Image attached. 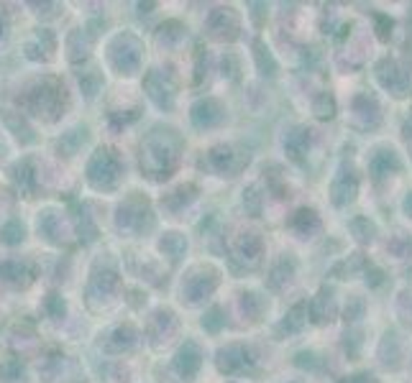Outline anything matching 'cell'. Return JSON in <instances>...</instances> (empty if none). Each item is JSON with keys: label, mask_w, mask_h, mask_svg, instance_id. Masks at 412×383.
Here are the masks:
<instances>
[{"label": "cell", "mask_w": 412, "mask_h": 383, "mask_svg": "<svg viewBox=\"0 0 412 383\" xmlns=\"http://www.w3.org/2000/svg\"><path fill=\"white\" fill-rule=\"evenodd\" d=\"M223 118H225L223 105L213 98L200 100V102L192 107V123H195L197 128H213V125L223 123Z\"/></svg>", "instance_id": "16"}, {"label": "cell", "mask_w": 412, "mask_h": 383, "mask_svg": "<svg viewBox=\"0 0 412 383\" xmlns=\"http://www.w3.org/2000/svg\"><path fill=\"white\" fill-rule=\"evenodd\" d=\"M207 34L215 41H233L238 36V16L233 8H215L207 18Z\"/></svg>", "instance_id": "11"}, {"label": "cell", "mask_w": 412, "mask_h": 383, "mask_svg": "<svg viewBox=\"0 0 412 383\" xmlns=\"http://www.w3.org/2000/svg\"><path fill=\"white\" fill-rule=\"evenodd\" d=\"M146 92H149V98L156 102L159 107H172L174 105V80H172L169 72H161V69H152L146 74Z\"/></svg>", "instance_id": "10"}, {"label": "cell", "mask_w": 412, "mask_h": 383, "mask_svg": "<svg viewBox=\"0 0 412 383\" xmlns=\"http://www.w3.org/2000/svg\"><path fill=\"white\" fill-rule=\"evenodd\" d=\"M195 195H197L195 184H182V187L172 189L169 195L161 197V205L167 207V210H172V212H179L182 207H187L195 199Z\"/></svg>", "instance_id": "22"}, {"label": "cell", "mask_w": 412, "mask_h": 383, "mask_svg": "<svg viewBox=\"0 0 412 383\" xmlns=\"http://www.w3.org/2000/svg\"><path fill=\"white\" fill-rule=\"evenodd\" d=\"M26 238V230H23V223L21 220H10L3 230H0V241L6 245H18V243Z\"/></svg>", "instance_id": "33"}, {"label": "cell", "mask_w": 412, "mask_h": 383, "mask_svg": "<svg viewBox=\"0 0 412 383\" xmlns=\"http://www.w3.org/2000/svg\"><path fill=\"white\" fill-rule=\"evenodd\" d=\"M3 118H6V123H8V128H13V133H16L18 138H21V141H23V143H31V141H34V133H31V128H28V125L23 123V120L18 123L16 118H13V113H10V110H3Z\"/></svg>", "instance_id": "35"}, {"label": "cell", "mask_w": 412, "mask_h": 383, "mask_svg": "<svg viewBox=\"0 0 412 383\" xmlns=\"http://www.w3.org/2000/svg\"><path fill=\"white\" fill-rule=\"evenodd\" d=\"M182 141L172 128H154L141 143V169L152 179L169 177L179 164Z\"/></svg>", "instance_id": "1"}, {"label": "cell", "mask_w": 412, "mask_h": 383, "mask_svg": "<svg viewBox=\"0 0 412 383\" xmlns=\"http://www.w3.org/2000/svg\"><path fill=\"white\" fill-rule=\"evenodd\" d=\"M177 332V317L169 312V309H161L152 317L149 322V335H152L154 348H161V345H169L172 338Z\"/></svg>", "instance_id": "13"}, {"label": "cell", "mask_w": 412, "mask_h": 383, "mask_svg": "<svg viewBox=\"0 0 412 383\" xmlns=\"http://www.w3.org/2000/svg\"><path fill=\"white\" fill-rule=\"evenodd\" d=\"M292 228H295L302 238H307V232H315L320 228V220H318V215L313 210H300V212L292 217Z\"/></svg>", "instance_id": "28"}, {"label": "cell", "mask_w": 412, "mask_h": 383, "mask_svg": "<svg viewBox=\"0 0 412 383\" xmlns=\"http://www.w3.org/2000/svg\"><path fill=\"white\" fill-rule=\"evenodd\" d=\"M292 276H295V263H292L289 259H282L277 266H274V271H271V278H269V281H271V286H274V289H285V286L292 281Z\"/></svg>", "instance_id": "29"}, {"label": "cell", "mask_w": 412, "mask_h": 383, "mask_svg": "<svg viewBox=\"0 0 412 383\" xmlns=\"http://www.w3.org/2000/svg\"><path fill=\"white\" fill-rule=\"evenodd\" d=\"M118 228L125 232H136V235L152 230L154 215L149 210V202L138 195L128 197L123 205H121V210H118Z\"/></svg>", "instance_id": "4"}, {"label": "cell", "mask_w": 412, "mask_h": 383, "mask_svg": "<svg viewBox=\"0 0 412 383\" xmlns=\"http://www.w3.org/2000/svg\"><path fill=\"white\" fill-rule=\"evenodd\" d=\"M356 187H358V182H356V177H353V171L340 169L336 182H333V187H331L333 202H336L338 207L349 205L351 199H353V195H356Z\"/></svg>", "instance_id": "20"}, {"label": "cell", "mask_w": 412, "mask_h": 383, "mask_svg": "<svg viewBox=\"0 0 412 383\" xmlns=\"http://www.w3.org/2000/svg\"><path fill=\"white\" fill-rule=\"evenodd\" d=\"M123 164L118 159V153L113 149H98L95 156L87 164V182L95 189H116L118 179H121Z\"/></svg>", "instance_id": "3"}, {"label": "cell", "mask_w": 412, "mask_h": 383, "mask_svg": "<svg viewBox=\"0 0 412 383\" xmlns=\"http://www.w3.org/2000/svg\"><path fill=\"white\" fill-rule=\"evenodd\" d=\"M261 241L256 238V232H243L241 235V248H233V259H241L249 268L259 263Z\"/></svg>", "instance_id": "21"}, {"label": "cell", "mask_w": 412, "mask_h": 383, "mask_svg": "<svg viewBox=\"0 0 412 383\" xmlns=\"http://www.w3.org/2000/svg\"><path fill=\"white\" fill-rule=\"evenodd\" d=\"M313 110H315V116L320 118V120H328V118L336 116V102H333V98L328 95V92H322L320 98L315 100Z\"/></svg>", "instance_id": "38"}, {"label": "cell", "mask_w": 412, "mask_h": 383, "mask_svg": "<svg viewBox=\"0 0 412 383\" xmlns=\"http://www.w3.org/2000/svg\"><path fill=\"white\" fill-rule=\"evenodd\" d=\"M215 286H218V271L205 266L192 268L182 281V302L197 304L200 299H205Z\"/></svg>", "instance_id": "6"}, {"label": "cell", "mask_w": 412, "mask_h": 383, "mask_svg": "<svg viewBox=\"0 0 412 383\" xmlns=\"http://www.w3.org/2000/svg\"><path fill=\"white\" fill-rule=\"evenodd\" d=\"M400 169V161H397V156H394L392 151H376L374 159H371V174H374L376 179L387 177L389 171H397Z\"/></svg>", "instance_id": "25"}, {"label": "cell", "mask_w": 412, "mask_h": 383, "mask_svg": "<svg viewBox=\"0 0 412 383\" xmlns=\"http://www.w3.org/2000/svg\"><path fill=\"white\" fill-rule=\"evenodd\" d=\"M218 368L228 375L249 373L254 368V358L243 345H228V348L218 350Z\"/></svg>", "instance_id": "12"}, {"label": "cell", "mask_w": 412, "mask_h": 383, "mask_svg": "<svg viewBox=\"0 0 412 383\" xmlns=\"http://www.w3.org/2000/svg\"><path fill=\"white\" fill-rule=\"evenodd\" d=\"M182 39H185V28H182V23L169 21L167 26H161V31H159V44L161 46H174L177 41H182Z\"/></svg>", "instance_id": "32"}, {"label": "cell", "mask_w": 412, "mask_h": 383, "mask_svg": "<svg viewBox=\"0 0 412 383\" xmlns=\"http://www.w3.org/2000/svg\"><path fill=\"white\" fill-rule=\"evenodd\" d=\"M118 289H121V281H118V274L113 271V268L95 271V276H92V281H90V286H87V304L92 307L95 299L100 296V299H105L103 307H107V304L116 302Z\"/></svg>", "instance_id": "9"}, {"label": "cell", "mask_w": 412, "mask_h": 383, "mask_svg": "<svg viewBox=\"0 0 412 383\" xmlns=\"http://www.w3.org/2000/svg\"><path fill=\"white\" fill-rule=\"evenodd\" d=\"M90 36L85 34V31H74V34L70 36V41H67V52H70V59L72 62H80V59H85L90 54Z\"/></svg>", "instance_id": "26"}, {"label": "cell", "mask_w": 412, "mask_h": 383, "mask_svg": "<svg viewBox=\"0 0 412 383\" xmlns=\"http://www.w3.org/2000/svg\"><path fill=\"white\" fill-rule=\"evenodd\" d=\"M254 54H256V62H259V69L261 74H269V77H274V72H277V64H274V59H271V54H269V49L261 41H256L254 44Z\"/></svg>", "instance_id": "34"}, {"label": "cell", "mask_w": 412, "mask_h": 383, "mask_svg": "<svg viewBox=\"0 0 412 383\" xmlns=\"http://www.w3.org/2000/svg\"><path fill=\"white\" fill-rule=\"evenodd\" d=\"M85 141H87V131H85V128H74V131H70V133L59 141V149H62L67 156H72Z\"/></svg>", "instance_id": "31"}, {"label": "cell", "mask_w": 412, "mask_h": 383, "mask_svg": "<svg viewBox=\"0 0 412 383\" xmlns=\"http://www.w3.org/2000/svg\"><path fill=\"white\" fill-rule=\"evenodd\" d=\"M39 232L44 235L46 241H52V243H67L70 238L67 235H72V228H70V223L64 220L62 215L59 212H54V210H46L41 217H39Z\"/></svg>", "instance_id": "14"}, {"label": "cell", "mask_w": 412, "mask_h": 383, "mask_svg": "<svg viewBox=\"0 0 412 383\" xmlns=\"http://www.w3.org/2000/svg\"><path fill=\"white\" fill-rule=\"evenodd\" d=\"M80 85H82V89H85V95H87V98H92V95L98 92L100 85H103V77H100L98 69L80 72Z\"/></svg>", "instance_id": "37"}, {"label": "cell", "mask_w": 412, "mask_h": 383, "mask_svg": "<svg viewBox=\"0 0 412 383\" xmlns=\"http://www.w3.org/2000/svg\"><path fill=\"white\" fill-rule=\"evenodd\" d=\"M110 62L121 74H134L141 62V41L134 34H121L110 44Z\"/></svg>", "instance_id": "5"}, {"label": "cell", "mask_w": 412, "mask_h": 383, "mask_svg": "<svg viewBox=\"0 0 412 383\" xmlns=\"http://www.w3.org/2000/svg\"><path fill=\"white\" fill-rule=\"evenodd\" d=\"M225 325V317H223V312L218 309V307H213L210 312L203 317V327H205L207 332H218L220 327Z\"/></svg>", "instance_id": "39"}, {"label": "cell", "mask_w": 412, "mask_h": 383, "mask_svg": "<svg viewBox=\"0 0 412 383\" xmlns=\"http://www.w3.org/2000/svg\"><path fill=\"white\" fill-rule=\"evenodd\" d=\"M404 210H407V215H412V192L407 195V199H404Z\"/></svg>", "instance_id": "44"}, {"label": "cell", "mask_w": 412, "mask_h": 383, "mask_svg": "<svg viewBox=\"0 0 412 383\" xmlns=\"http://www.w3.org/2000/svg\"><path fill=\"white\" fill-rule=\"evenodd\" d=\"M26 56L34 62H49L54 56V34L52 31H36L26 41Z\"/></svg>", "instance_id": "19"}, {"label": "cell", "mask_w": 412, "mask_h": 383, "mask_svg": "<svg viewBox=\"0 0 412 383\" xmlns=\"http://www.w3.org/2000/svg\"><path fill=\"white\" fill-rule=\"evenodd\" d=\"M223 74L228 77H238V59L233 54H225L223 56Z\"/></svg>", "instance_id": "42"}, {"label": "cell", "mask_w": 412, "mask_h": 383, "mask_svg": "<svg viewBox=\"0 0 412 383\" xmlns=\"http://www.w3.org/2000/svg\"><path fill=\"white\" fill-rule=\"evenodd\" d=\"M64 102H67V89L52 77L36 82L23 92V107L28 113H34L36 118H44V120H54V118L62 116Z\"/></svg>", "instance_id": "2"}, {"label": "cell", "mask_w": 412, "mask_h": 383, "mask_svg": "<svg viewBox=\"0 0 412 383\" xmlns=\"http://www.w3.org/2000/svg\"><path fill=\"white\" fill-rule=\"evenodd\" d=\"M0 378L8 383L23 378V366H21V360H18V358H8V360L0 366Z\"/></svg>", "instance_id": "36"}, {"label": "cell", "mask_w": 412, "mask_h": 383, "mask_svg": "<svg viewBox=\"0 0 412 383\" xmlns=\"http://www.w3.org/2000/svg\"><path fill=\"white\" fill-rule=\"evenodd\" d=\"M0 278L13 286H28L34 281V263L26 259H10L0 263Z\"/></svg>", "instance_id": "15"}, {"label": "cell", "mask_w": 412, "mask_h": 383, "mask_svg": "<svg viewBox=\"0 0 412 383\" xmlns=\"http://www.w3.org/2000/svg\"><path fill=\"white\" fill-rule=\"evenodd\" d=\"M305 320H307V304L300 302V304H295V307L289 309L287 320L279 325V330H282V332H300V330H302Z\"/></svg>", "instance_id": "27"}, {"label": "cell", "mask_w": 412, "mask_h": 383, "mask_svg": "<svg viewBox=\"0 0 412 383\" xmlns=\"http://www.w3.org/2000/svg\"><path fill=\"white\" fill-rule=\"evenodd\" d=\"M343 383H376V381H374V375L361 373V375H351L349 381H343Z\"/></svg>", "instance_id": "43"}, {"label": "cell", "mask_w": 412, "mask_h": 383, "mask_svg": "<svg viewBox=\"0 0 412 383\" xmlns=\"http://www.w3.org/2000/svg\"><path fill=\"white\" fill-rule=\"evenodd\" d=\"M136 342H138V332H136L131 325H118L116 330L105 338L103 348H105V353H110V355H118V353H125V350H134Z\"/></svg>", "instance_id": "18"}, {"label": "cell", "mask_w": 412, "mask_h": 383, "mask_svg": "<svg viewBox=\"0 0 412 383\" xmlns=\"http://www.w3.org/2000/svg\"><path fill=\"white\" fill-rule=\"evenodd\" d=\"M243 205L249 207V210H251L254 215L259 212V207H261V195H259V189L251 187L249 192H243Z\"/></svg>", "instance_id": "41"}, {"label": "cell", "mask_w": 412, "mask_h": 383, "mask_svg": "<svg viewBox=\"0 0 412 383\" xmlns=\"http://www.w3.org/2000/svg\"><path fill=\"white\" fill-rule=\"evenodd\" d=\"M13 179H16L18 189L23 192L26 197H31V189H34V171L28 169V161H23V164H18L16 169H13Z\"/></svg>", "instance_id": "30"}, {"label": "cell", "mask_w": 412, "mask_h": 383, "mask_svg": "<svg viewBox=\"0 0 412 383\" xmlns=\"http://www.w3.org/2000/svg\"><path fill=\"white\" fill-rule=\"evenodd\" d=\"M246 161H249V156L236 151L233 146H215V149L207 151L203 164H207V169L215 171L218 177H236Z\"/></svg>", "instance_id": "7"}, {"label": "cell", "mask_w": 412, "mask_h": 383, "mask_svg": "<svg viewBox=\"0 0 412 383\" xmlns=\"http://www.w3.org/2000/svg\"><path fill=\"white\" fill-rule=\"evenodd\" d=\"M203 366V355H200V348H197L192 340H187L182 348H179L177 358H174V368H177V373L189 381V378H195V373L200 371Z\"/></svg>", "instance_id": "17"}, {"label": "cell", "mask_w": 412, "mask_h": 383, "mask_svg": "<svg viewBox=\"0 0 412 383\" xmlns=\"http://www.w3.org/2000/svg\"><path fill=\"white\" fill-rule=\"evenodd\" d=\"M336 314V302H333L331 289H322L318 299L313 302V320L315 322H331Z\"/></svg>", "instance_id": "24"}, {"label": "cell", "mask_w": 412, "mask_h": 383, "mask_svg": "<svg viewBox=\"0 0 412 383\" xmlns=\"http://www.w3.org/2000/svg\"><path fill=\"white\" fill-rule=\"evenodd\" d=\"M44 307H46V312H49V317H52V320H59V317H64V302H62V296H59V294H49V296H46Z\"/></svg>", "instance_id": "40"}, {"label": "cell", "mask_w": 412, "mask_h": 383, "mask_svg": "<svg viewBox=\"0 0 412 383\" xmlns=\"http://www.w3.org/2000/svg\"><path fill=\"white\" fill-rule=\"evenodd\" d=\"M159 250L169 261H179L185 256V250H187V241H185L182 232H167L159 241Z\"/></svg>", "instance_id": "23"}, {"label": "cell", "mask_w": 412, "mask_h": 383, "mask_svg": "<svg viewBox=\"0 0 412 383\" xmlns=\"http://www.w3.org/2000/svg\"><path fill=\"white\" fill-rule=\"evenodd\" d=\"M0 34H3V18H0Z\"/></svg>", "instance_id": "45"}, {"label": "cell", "mask_w": 412, "mask_h": 383, "mask_svg": "<svg viewBox=\"0 0 412 383\" xmlns=\"http://www.w3.org/2000/svg\"><path fill=\"white\" fill-rule=\"evenodd\" d=\"M376 72H379V82H382L387 89H394V95H407V92H412L410 67L394 62V59H384Z\"/></svg>", "instance_id": "8"}]
</instances>
